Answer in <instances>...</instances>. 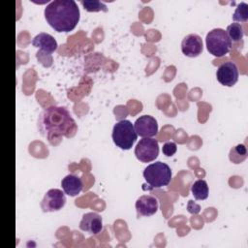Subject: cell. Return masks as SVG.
Returning <instances> with one entry per match:
<instances>
[{"mask_svg":"<svg viewBox=\"0 0 248 248\" xmlns=\"http://www.w3.org/2000/svg\"><path fill=\"white\" fill-rule=\"evenodd\" d=\"M233 151H235L238 155H242L244 157H246V153H247V150H246V147L243 145V144H238L234 147Z\"/></svg>","mask_w":248,"mask_h":248,"instance_id":"cell-20","label":"cell"},{"mask_svg":"<svg viewBox=\"0 0 248 248\" xmlns=\"http://www.w3.org/2000/svg\"><path fill=\"white\" fill-rule=\"evenodd\" d=\"M205 44L209 53L216 57L226 55L232 48V41L222 28H214L209 31L205 37Z\"/></svg>","mask_w":248,"mask_h":248,"instance_id":"cell-5","label":"cell"},{"mask_svg":"<svg viewBox=\"0 0 248 248\" xmlns=\"http://www.w3.org/2000/svg\"><path fill=\"white\" fill-rule=\"evenodd\" d=\"M202 41L198 34H189L181 42L182 53L188 57H197L202 52Z\"/></svg>","mask_w":248,"mask_h":248,"instance_id":"cell-10","label":"cell"},{"mask_svg":"<svg viewBox=\"0 0 248 248\" xmlns=\"http://www.w3.org/2000/svg\"><path fill=\"white\" fill-rule=\"evenodd\" d=\"M192 195L196 200L203 201L208 197V186L205 180L199 179L195 181L191 186Z\"/></svg>","mask_w":248,"mask_h":248,"instance_id":"cell-15","label":"cell"},{"mask_svg":"<svg viewBox=\"0 0 248 248\" xmlns=\"http://www.w3.org/2000/svg\"><path fill=\"white\" fill-rule=\"evenodd\" d=\"M80 3L83 6V8L88 12H99V11L108 12L107 6L103 2L98 1V0H93V1L82 0V1H80Z\"/></svg>","mask_w":248,"mask_h":248,"instance_id":"cell-18","label":"cell"},{"mask_svg":"<svg viewBox=\"0 0 248 248\" xmlns=\"http://www.w3.org/2000/svg\"><path fill=\"white\" fill-rule=\"evenodd\" d=\"M137 134L142 138H151L158 133L157 120L151 115L140 116L134 123Z\"/></svg>","mask_w":248,"mask_h":248,"instance_id":"cell-9","label":"cell"},{"mask_svg":"<svg viewBox=\"0 0 248 248\" xmlns=\"http://www.w3.org/2000/svg\"><path fill=\"white\" fill-rule=\"evenodd\" d=\"M79 229L86 232L97 234L103 230L102 217L96 212H88L82 216Z\"/></svg>","mask_w":248,"mask_h":248,"instance_id":"cell-12","label":"cell"},{"mask_svg":"<svg viewBox=\"0 0 248 248\" xmlns=\"http://www.w3.org/2000/svg\"><path fill=\"white\" fill-rule=\"evenodd\" d=\"M143 177L151 188L167 186L171 179L170 168L161 161L148 165L143 170Z\"/></svg>","mask_w":248,"mask_h":248,"instance_id":"cell-3","label":"cell"},{"mask_svg":"<svg viewBox=\"0 0 248 248\" xmlns=\"http://www.w3.org/2000/svg\"><path fill=\"white\" fill-rule=\"evenodd\" d=\"M38 129L43 137L52 140L69 137L77 129L76 122L69 110L64 107L50 106L45 108L38 118Z\"/></svg>","mask_w":248,"mask_h":248,"instance_id":"cell-1","label":"cell"},{"mask_svg":"<svg viewBox=\"0 0 248 248\" xmlns=\"http://www.w3.org/2000/svg\"><path fill=\"white\" fill-rule=\"evenodd\" d=\"M61 186L65 194H67L70 197H75L78 195L81 190H82V181L81 179L73 173H70L66 175L62 181H61Z\"/></svg>","mask_w":248,"mask_h":248,"instance_id":"cell-14","label":"cell"},{"mask_svg":"<svg viewBox=\"0 0 248 248\" xmlns=\"http://www.w3.org/2000/svg\"><path fill=\"white\" fill-rule=\"evenodd\" d=\"M217 80L225 86L231 87L238 80V69L235 63L227 61L222 63L216 72Z\"/></svg>","mask_w":248,"mask_h":248,"instance_id":"cell-8","label":"cell"},{"mask_svg":"<svg viewBox=\"0 0 248 248\" xmlns=\"http://www.w3.org/2000/svg\"><path fill=\"white\" fill-rule=\"evenodd\" d=\"M32 45L46 53H52L58 47L56 40L47 33H39L36 35L32 40Z\"/></svg>","mask_w":248,"mask_h":248,"instance_id":"cell-13","label":"cell"},{"mask_svg":"<svg viewBox=\"0 0 248 248\" xmlns=\"http://www.w3.org/2000/svg\"><path fill=\"white\" fill-rule=\"evenodd\" d=\"M111 137L117 147L123 150H129L137 140L138 134L132 122L123 119L114 124Z\"/></svg>","mask_w":248,"mask_h":248,"instance_id":"cell-4","label":"cell"},{"mask_svg":"<svg viewBox=\"0 0 248 248\" xmlns=\"http://www.w3.org/2000/svg\"><path fill=\"white\" fill-rule=\"evenodd\" d=\"M158 207V200L153 196L143 195L136 202V209L139 216H151L157 212Z\"/></svg>","mask_w":248,"mask_h":248,"instance_id":"cell-11","label":"cell"},{"mask_svg":"<svg viewBox=\"0 0 248 248\" xmlns=\"http://www.w3.org/2000/svg\"><path fill=\"white\" fill-rule=\"evenodd\" d=\"M177 150V147H176V144L172 141H168L166 142L163 147H162V151L164 153V155H166L167 157H170L172 155H174V153L176 152Z\"/></svg>","mask_w":248,"mask_h":248,"instance_id":"cell-19","label":"cell"},{"mask_svg":"<svg viewBox=\"0 0 248 248\" xmlns=\"http://www.w3.org/2000/svg\"><path fill=\"white\" fill-rule=\"evenodd\" d=\"M232 19L240 22H245L248 19V5L245 2H241L236 6V9L232 14Z\"/></svg>","mask_w":248,"mask_h":248,"instance_id":"cell-17","label":"cell"},{"mask_svg":"<svg viewBox=\"0 0 248 248\" xmlns=\"http://www.w3.org/2000/svg\"><path fill=\"white\" fill-rule=\"evenodd\" d=\"M159 154L158 141L151 138H142L135 147V155L142 163L154 161Z\"/></svg>","mask_w":248,"mask_h":248,"instance_id":"cell-6","label":"cell"},{"mask_svg":"<svg viewBox=\"0 0 248 248\" xmlns=\"http://www.w3.org/2000/svg\"><path fill=\"white\" fill-rule=\"evenodd\" d=\"M44 14L46 22L56 32H70L79 21V9L74 0L51 1Z\"/></svg>","mask_w":248,"mask_h":248,"instance_id":"cell-2","label":"cell"},{"mask_svg":"<svg viewBox=\"0 0 248 248\" xmlns=\"http://www.w3.org/2000/svg\"><path fill=\"white\" fill-rule=\"evenodd\" d=\"M226 32H227L229 38L231 39V41L232 40L233 42L240 41L242 39L243 35H244L242 26L239 23H237V22H233V23L230 24L227 27Z\"/></svg>","mask_w":248,"mask_h":248,"instance_id":"cell-16","label":"cell"},{"mask_svg":"<svg viewBox=\"0 0 248 248\" xmlns=\"http://www.w3.org/2000/svg\"><path fill=\"white\" fill-rule=\"evenodd\" d=\"M188 210H189V212L196 214V213L200 212V205L195 204V203L193 205V201H190L189 204H188Z\"/></svg>","mask_w":248,"mask_h":248,"instance_id":"cell-21","label":"cell"},{"mask_svg":"<svg viewBox=\"0 0 248 248\" xmlns=\"http://www.w3.org/2000/svg\"><path fill=\"white\" fill-rule=\"evenodd\" d=\"M66 203L65 194L59 189L48 190L41 202L44 212H53L60 210Z\"/></svg>","mask_w":248,"mask_h":248,"instance_id":"cell-7","label":"cell"}]
</instances>
